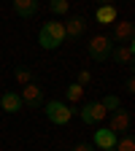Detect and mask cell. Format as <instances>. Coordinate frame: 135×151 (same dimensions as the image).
<instances>
[{
	"label": "cell",
	"instance_id": "cell-1",
	"mask_svg": "<svg viewBox=\"0 0 135 151\" xmlns=\"http://www.w3.org/2000/svg\"><path fill=\"white\" fill-rule=\"evenodd\" d=\"M38 43H41V49L51 51V49H60L65 43V24L62 22H43L41 32H38Z\"/></svg>",
	"mask_w": 135,
	"mask_h": 151
},
{
	"label": "cell",
	"instance_id": "cell-2",
	"mask_svg": "<svg viewBox=\"0 0 135 151\" xmlns=\"http://www.w3.org/2000/svg\"><path fill=\"white\" fill-rule=\"evenodd\" d=\"M113 43H111V35L100 32V35H92L89 41H87V54L92 57L95 62H105L108 60V54H111Z\"/></svg>",
	"mask_w": 135,
	"mask_h": 151
},
{
	"label": "cell",
	"instance_id": "cell-3",
	"mask_svg": "<svg viewBox=\"0 0 135 151\" xmlns=\"http://www.w3.org/2000/svg\"><path fill=\"white\" fill-rule=\"evenodd\" d=\"M43 113H46V119L54 122V124H68L73 119V108L62 100H46L43 103Z\"/></svg>",
	"mask_w": 135,
	"mask_h": 151
},
{
	"label": "cell",
	"instance_id": "cell-4",
	"mask_svg": "<svg viewBox=\"0 0 135 151\" xmlns=\"http://www.w3.org/2000/svg\"><path fill=\"white\" fill-rule=\"evenodd\" d=\"M79 116H81L84 124H100V122L108 116V111H105V105H103L100 100H95V103H84V105H81Z\"/></svg>",
	"mask_w": 135,
	"mask_h": 151
},
{
	"label": "cell",
	"instance_id": "cell-5",
	"mask_svg": "<svg viewBox=\"0 0 135 151\" xmlns=\"http://www.w3.org/2000/svg\"><path fill=\"white\" fill-rule=\"evenodd\" d=\"M132 38H135V24L130 22V19H116V22H113L111 41H116V43H132Z\"/></svg>",
	"mask_w": 135,
	"mask_h": 151
},
{
	"label": "cell",
	"instance_id": "cell-6",
	"mask_svg": "<svg viewBox=\"0 0 135 151\" xmlns=\"http://www.w3.org/2000/svg\"><path fill=\"white\" fill-rule=\"evenodd\" d=\"M19 97H22V103L27 108H41L43 105V89L38 86L35 81H30V84L22 86V94H19Z\"/></svg>",
	"mask_w": 135,
	"mask_h": 151
},
{
	"label": "cell",
	"instance_id": "cell-7",
	"mask_svg": "<svg viewBox=\"0 0 135 151\" xmlns=\"http://www.w3.org/2000/svg\"><path fill=\"white\" fill-rule=\"evenodd\" d=\"M130 111H124V108H119V111H113V116H111V122H108V129L113 132V135H127L130 132Z\"/></svg>",
	"mask_w": 135,
	"mask_h": 151
},
{
	"label": "cell",
	"instance_id": "cell-8",
	"mask_svg": "<svg viewBox=\"0 0 135 151\" xmlns=\"http://www.w3.org/2000/svg\"><path fill=\"white\" fill-rule=\"evenodd\" d=\"M116 140H119V135H113L108 127H97V129H95V135H92V143L97 146V148H103V151H113Z\"/></svg>",
	"mask_w": 135,
	"mask_h": 151
},
{
	"label": "cell",
	"instance_id": "cell-9",
	"mask_svg": "<svg viewBox=\"0 0 135 151\" xmlns=\"http://www.w3.org/2000/svg\"><path fill=\"white\" fill-rule=\"evenodd\" d=\"M62 24H65V38H81V35L87 32V24H89V22H87L84 16L76 14V16H68Z\"/></svg>",
	"mask_w": 135,
	"mask_h": 151
},
{
	"label": "cell",
	"instance_id": "cell-10",
	"mask_svg": "<svg viewBox=\"0 0 135 151\" xmlns=\"http://www.w3.org/2000/svg\"><path fill=\"white\" fill-rule=\"evenodd\" d=\"M111 60L116 62V65H132V57H135V49H132V43H119L116 49H111Z\"/></svg>",
	"mask_w": 135,
	"mask_h": 151
},
{
	"label": "cell",
	"instance_id": "cell-11",
	"mask_svg": "<svg viewBox=\"0 0 135 151\" xmlns=\"http://www.w3.org/2000/svg\"><path fill=\"white\" fill-rule=\"evenodd\" d=\"M0 108H3L6 113H19L25 108V103H22V97H19V92H3L0 94Z\"/></svg>",
	"mask_w": 135,
	"mask_h": 151
},
{
	"label": "cell",
	"instance_id": "cell-12",
	"mask_svg": "<svg viewBox=\"0 0 135 151\" xmlns=\"http://www.w3.org/2000/svg\"><path fill=\"white\" fill-rule=\"evenodd\" d=\"M14 11L22 19H32L38 11H41V3H38V0H14Z\"/></svg>",
	"mask_w": 135,
	"mask_h": 151
},
{
	"label": "cell",
	"instance_id": "cell-13",
	"mask_svg": "<svg viewBox=\"0 0 135 151\" xmlns=\"http://www.w3.org/2000/svg\"><path fill=\"white\" fill-rule=\"evenodd\" d=\"M116 19H119L116 6H97L95 8V22L97 24H113Z\"/></svg>",
	"mask_w": 135,
	"mask_h": 151
},
{
	"label": "cell",
	"instance_id": "cell-14",
	"mask_svg": "<svg viewBox=\"0 0 135 151\" xmlns=\"http://www.w3.org/2000/svg\"><path fill=\"white\" fill-rule=\"evenodd\" d=\"M65 100L73 103V105H81V103H84V86H81V84H70V86L65 89Z\"/></svg>",
	"mask_w": 135,
	"mask_h": 151
},
{
	"label": "cell",
	"instance_id": "cell-15",
	"mask_svg": "<svg viewBox=\"0 0 135 151\" xmlns=\"http://www.w3.org/2000/svg\"><path fill=\"white\" fill-rule=\"evenodd\" d=\"M49 11L54 16H68L70 14V0H49Z\"/></svg>",
	"mask_w": 135,
	"mask_h": 151
},
{
	"label": "cell",
	"instance_id": "cell-16",
	"mask_svg": "<svg viewBox=\"0 0 135 151\" xmlns=\"http://www.w3.org/2000/svg\"><path fill=\"white\" fill-rule=\"evenodd\" d=\"M113 151H135V140H132V135H124L122 140H116Z\"/></svg>",
	"mask_w": 135,
	"mask_h": 151
},
{
	"label": "cell",
	"instance_id": "cell-17",
	"mask_svg": "<svg viewBox=\"0 0 135 151\" xmlns=\"http://www.w3.org/2000/svg\"><path fill=\"white\" fill-rule=\"evenodd\" d=\"M100 103L105 105V111H119V108H122V100L116 97V94H108V97H103Z\"/></svg>",
	"mask_w": 135,
	"mask_h": 151
},
{
	"label": "cell",
	"instance_id": "cell-18",
	"mask_svg": "<svg viewBox=\"0 0 135 151\" xmlns=\"http://www.w3.org/2000/svg\"><path fill=\"white\" fill-rule=\"evenodd\" d=\"M14 78H16L19 86H25V84L32 81V73H30V70H16V73H14Z\"/></svg>",
	"mask_w": 135,
	"mask_h": 151
},
{
	"label": "cell",
	"instance_id": "cell-19",
	"mask_svg": "<svg viewBox=\"0 0 135 151\" xmlns=\"http://www.w3.org/2000/svg\"><path fill=\"white\" fill-rule=\"evenodd\" d=\"M76 84H81V86L87 89V86L92 84V73H89V70H79V81H76Z\"/></svg>",
	"mask_w": 135,
	"mask_h": 151
},
{
	"label": "cell",
	"instance_id": "cell-20",
	"mask_svg": "<svg viewBox=\"0 0 135 151\" xmlns=\"http://www.w3.org/2000/svg\"><path fill=\"white\" fill-rule=\"evenodd\" d=\"M124 89H127L130 94H135V78H132V76H130V78H127V84H124Z\"/></svg>",
	"mask_w": 135,
	"mask_h": 151
},
{
	"label": "cell",
	"instance_id": "cell-21",
	"mask_svg": "<svg viewBox=\"0 0 135 151\" xmlns=\"http://www.w3.org/2000/svg\"><path fill=\"white\" fill-rule=\"evenodd\" d=\"M73 151H92V146H89V143H79Z\"/></svg>",
	"mask_w": 135,
	"mask_h": 151
},
{
	"label": "cell",
	"instance_id": "cell-22",
	"mask_svg": "<svg viewBox=\"0 0 135 151\" xmlns=\"http://www.w3.org/2000/svg\"><path fill=\"white\" fill-rule=\"evenodd\" d=\"M97 6H116V0H97Z\"/></svg>",
	"mask_w": 135,
	"mask_h": 151
},
{
	"label": "cell",
	"instance_id": "cell-23",
	"mask_svg": "<svg viewBox=\"0 0 135 151\" xmlns=\"http://www.w3.org/2000/svg\"><path fill=\"white\" fill-rule=\"evenodd\" d=\"M0 68H3V54H0Z\"/></svg>",
	"mask_w": 135,
	"mask_h": 151
}]
</instances>
